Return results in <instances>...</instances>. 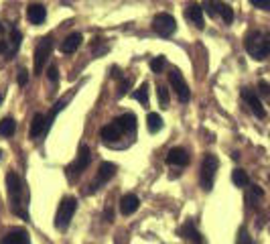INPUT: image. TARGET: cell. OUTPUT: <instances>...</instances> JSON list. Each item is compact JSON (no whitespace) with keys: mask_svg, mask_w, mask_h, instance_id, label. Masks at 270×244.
<instances>
[{"mask_svg":"<svg viewBox=\"0 0 270 244\" xmlns=\"http://www.w3.org/2000/svg\"><path fill=\"white\" fill-rule=\"evenodd\" d=\"M6 189H8V200H10V209L14 211L16 216L21 218H29L27 216V193L25 187L21 183V177L16 175L14 171H10L6 175Z\"/></svg>","mask_w":270,"mask_h":244,"instance_id":"6da1fadb","label":"cell"},{"mask_svg":"<svg viewBox=\"0 0 270 244\" xmlns=\"http://www.w3.org/2000/svg\"><path fill=\"white\" fill-rule=\"evenodd\" d=\"M246 51L254 57V59H258V61H262V59H266L268 55H270V33H260V31H252L250 35L246 37Z\"/></svg>","mask_w":270,"mask_h":244,"instance_id":"7a4b0ae2","label":"cell"},{"mask_svg":"<svg viewBox=\"0 0 270 244\" xmlns=\"http://www.w3.org/2000/svg\"><path fill=\"white\" fill-rule=\"evenodd\" d=\"M75 209H77V200L75 198L67 195V198L61 200V204L57 208V216H55V228L57 230H67V228H69Z\"/></svg>","mask_w":270,"mask_h":244,"instance_id":"3957f363","label":"cell"},{"mask_svg":"<svg viewBox=\"0 0 270 244\" xmlns=\"http://www.w3.org/2000/svg\"><path fill=\"white\" fill-rule=\"evenodd\" d=\"M217 157L215 155H205L203 157V163H201V173H199V181H201V187L205 191H209L213 187V179H215V173H217Z\"/></svg>","mask_w":270,"mask_h":244,"instance_id":"277c9868","label":"cell"},{"mask_svg":"<svg viewBox=\"0 0 270 244\" xmlns=\"http://www.w3.org/2000/svg\"><path fill=\"white\" fill-rule=\"evenodd\" d=\"M51 47H53L51 35L39 39L37 49H35V75H41V73H43V68H45V63H47V57L51 55Z\"/></svg>","mask_w":270,"mask_h":244,"instance_id":"5b68a950","label":"cell"},{"mask_svg":"<svg viewBox=\"0 0 270 244\" xmlns=\"http://www.w3.org/2000/svg\"><path fill=\"white\" fill-rule=\"evenodd\" d=\"M92 163V153L86 144H81L79 146V151H77V157L69 163V167H67V173H69V177H75V175H81L83 171L88 169V165Z\"/></svg>","mask_w":270,"mask_h":244,"instance_id":"8992f818","label":"cell"},{"mask_svg":"<svg viewBox=\"0 0 270 244\" xmlns=\"http://www.w3.org/2000/svg\"><path fill=\"white\" fill-rule=\"evenodd\" d=\"M169 84H171V88L175 90L177 98L181 102H189L191 100V90L187 86V81H185L183 73L179 70H173L171 73H169Z\"/></svg>","mask_w":270,"mask_h":244,"instance_id":"52a82bcc","label":"cell"},{"mask_svg":"<svg viewBox=\"0 0 270 244\" xmlns=\"http://www.w3.org/2000/svg\"><path fill=\"white\" fill-rule=\"evenodd\" d=\"M153 29L159 33L161 37H171L173 33L177 31V21L173 19L171 14L161 12V14H157L153 19Z\"/></svg>","mask_w":270,"mask_h":244,"instance_id":"ba28073f","label":"cell"},{"mask_svg":"<svg viewBox=\"0 0 270 244\" xmlns=\"http://www.w3.org/2000/svg\"><path fill=\"white\" fill-rule=\"evenodd\" d=\"M114 173H116V165L114 163H102L100 165V169H98V177L94 179V181L90 183V187H88V193H94V191H98L100 187H102L104 183H108L110 179L114 177Z\"/></svg>","mask_w":270,"mask_h":244,"instance_id":"9c48e42d","label":"cell"},{"mask_svg":"<svg viewBox=\"0 0 270 244\" xmlns=\"http://www.w3.org/2000/svg\"><path fill=\"white\" fill-rule=\"evenodd\" d=\"M185 16H187V21L193 23L199 31L205 29V19H203V6L197 4V2H189L187 8H185Z\"/></svg>","mask_w":270,"mask_h":244,"instance_id":"30bf717a","label":"cell"},{"mask_svg":"<svg viewBox=\"0 0 270 244\" xmlns=\"http://www.w3.org/2000/svg\"><path fill=\"white\" fill-rule=\"evenodd\" d=\"M242 98H244V100L248 102L250 110L254 112L258 118H264V116H266V110H264V106H262V102H260V98H258V94H256L254 90L244 88V90H242Z\"/></svg>","mask_w":270,"mask_h":244,"instance_id":"8fae6325","label":"cell"},{"mask_svg":"<svg viewBox=\"0 0 270 244\" xmlns=\"http://www.w3.org/2000/svg\"><path fill=\"white\" fill-rule=\"evenodd\" d=\"M167 163L169 165H175V167H185V165H189V155L185 149H181V146H175V149L169 151Z\"/></svg>","mask_w":270,"mask_h":244,"instance_id":"7c38bea8","label":"cell"},{"mask_svg":"<svg viewBox=\"0 0 270 244\" xmlns=\"http://www.w3.org/2000/svg\"><path fill=\"white\" fill-rule=\"evenodd\" d=\"M2 244H31V238L25 228H14L2 238Z\"/></svg>","mask_w":270,"mask_h":244,"instance_id":"4fadbf2b","label":"cell"},{"mask_svg":"<svg viewBox=\"0 0 270 244\" xmlns=\"http://www.w3.org/2000/svg\"><path fill=\"white\" fill-rule=\"evenodd\" d=\"M122 126L118 124V120H114V122H110V124H106L102 130H100V135H102V139L106 140V142H112V140H118L122 137Z\"/></svg>","mask_w":270,"mask_h":244,"instance_id":"5bb4252c","label":"cell"},{"mask_svg":"<svg viewBox=\"0 0 270 244\" xmlns=\"http://www.w3.org/2000/svg\"><path fill=\"white\" fill-rule=\"evenodd\" d=\"M47 16V10L43 4H29L27 6V19L31 25H41Z\"/></svg>","mask_w":270,"mask_h":244,"instance_id":"9a60e30c","label":"cell"},{"mask_svg":"<svg viewBox=\"0 0 270 244\" xmlns=\"http://www.w3.org/2000/svg\"><path fill=\"white\" fill-rule=\"evenodd\" d=\"M138 206H140V200L134 193H128V195H124V198L120 200V211L124 216H132L134 211L138 209Z\"/></svg>","mask_w":270,"mask_h":244,"instance_id":"2e32d148","label":"cell"},{"mask_svg":"<svg viewBox=\"0 0 270 244\" xmlns=\"http://www.w3.org/2000/svg\"><path fill=\"white\" fill-rule=\"evenodd\" d=\"M81 33H71V35L69 37H67V39H63V43H61V53H67V55H69V53H75L77 51V49H79V45H81Z\"/></svg>","mask_w":270,"mask_h":244,"instance_id":"e0dca14e","label":"cell"},{"mask_svg":"<svg viewBox=\"0 0 270 244\" xmlns=\"http://www.w3.org/2000/svg\"><path fill=\"white\" fill-rule=\"evenodd\" d=\"M181 236L187 238V240H191L193 244H201V242H203V238H201L199 230L193 226V222H185V224L181 226Z\"/></svg>","mask_w":270,"mask_h":244,"instance_id":"ac0fdd59","label":"cell"},{"mask_svg":"<svg viewBox=\"0 0 270 244\" xmlns=\"http://www.w3.org/2000/svg\"><path fill=\"white\" fill-rule=\"evenodd\" d=\"M41 135H45V116L37 112L35 116H33V122H31V128H29V137L37 139Z\"/></svg>","mask_w":270,"mask_h":244,"instance_id":"d6986e66","label":"cell"},{"mask_svg":"<svg viewBox=\"0 0 270 244\" xmlns=\"http://www.w3.org/2000/svg\"><path fill=\"white\" fill-rule=\"evenodd\" d=\"M146 126H148V133H159V130L163 128V118H161V114L157 112H150L148 116H146Z\"/></svg>","mask_w":270,"mask_h":244,"instance_id":"ffe728a7","label":"cell"},{"mask_svg":"<svg viewBox=\"0 0 270 244\" xmlns=\"http://www.w3.org/2000/svg\"><path fill=\"white\" fill-rule=\"evenodd\" d=\"M116 120H118V124H120V126H122V130H124V133H128V130H130V133H132V130H134V128H136V116H134V114H132V112L124 114V116H120V118H116Z\"/></svg>","mask_w":270,"mask_h":244,"instance_id":"44dd1931","label":"cell"},{"mask_svg":"<svg viewBox=\"0 0 270 244\" xmlns=\"http://www.w3.org/2000/svg\"><path fill=\"white\" fill-rule=\"evenodd\" d=\"M232 181H234L236 187H246L250 179H248V173L244 169H234L232 171Z\"/></svg>","mask_w":270,"mask_h":244,"instance_id":"7402d4cb","label":"cell"},{"mask_svg":"<svg viewBox=\"0 0 270 244\" xmlns=\"http://www.w3.org/2000/svg\"><path fill=\"white\" fill-rule=\"evenodd\" d=\"M262 195H264V191H262L258 185H250V187H248V195H246V202H248L250 206H256Z\"/></svg>","mask_w":270,"mask_h":244,"instance_id":"603a6c76","label":"cell"},{"mask_svg":"<svg viewBox=\"0 0 270 244\" xmlns=\"http://www.w3.org/2000/svg\"><path fill=\"white\" fill-rule=\"evenodd\" d=\"M14 130H16V122L10 116L4 118V120H0V135H2V137H12Z\"/></svg>","mask_w":270,"mask_h":244,"instance_id":"cb8c5ba5","label":"cell"},{"mask_svg":"<svg viewBox=\"0 0 270 244\" xmlns=\"http://www.w3.org/2000/svg\"><path fill=\"white\" fill-rule=\"evenodd\" d=\"M219 8H222V2H219V0H203V12H207L209 16H217Z\"/></svg>","mask_w":270,"mask_h":244,"instance_id":"d4e9b609","label":"cell"},{"mask_svg":"<svg viewBox=\"0 0 270 244\" xmlns=\"http://www.w3.org/2000/svg\"><path fill=\"white\" fill-rule=\"evenodd\" d=\"M134 100H136V102H140L142 106H148V86L146 84H142L138 90H134Z\"/></svg>","mask_w":270,"mask_h":244,"instance_id":"484cf974","label":"cell"},{"mask_svg":"<svg viewBox=\"0 0 270 244\" xmlns=\"http://www.w3.org/2000/svg\"><path fill=\"white\" fill-rule=\"evenodd\" d=\"M21 41H23V33H21V31H16V29H12V33H10L12 53L8 55V59H10V57H14V53H16V51H19V47H21Z\"/></svg>","mask_w":270,"mask_h":244,"instance_id":"4316f807","label":"cell"},{"mask_svg":"<svg viewBox=\"0 0 270 244\" xmlns=\"http://www.w3.org/2000/svg\"><path fill=\"white\" fill-rule=\"evenodd\" d=\"M157 96H159V104H161V108H169V102H171V98H169V90H167L163 84L157 86Z\"/></svg>","mask_w":270,"mask_h":244,"instance_id":"83f0119b","label":"cell"},{"mask_svg":"<svg viewBox=\"0 0 270 244\" xmlns=\"http://www.w3.org/2000/svg\"><path fill=\"white\" fill-rule=\"evenodd\" d=\"M165 68H167V57H163V55H159V57H155L153 61H150V70H153L155 73H161Z\"/></svg>","mask_w":270,"mask_h":244,"instance_id":"f1b7e54d","label":"cell"},{"mask_svg":"<svg viewBox=\"0 0 270 244\" xmlns=\"http://www.w3.org/2000/svg\"><path fill=\"white\" fill-rule=\"evenodd\" d=\"M219 16L224 19L226 25H230V23L234 21V10H232V6H228V4L222 2V8H219Z\"/></svg>","mask_w":270,"mask_h":244,"instance_id":"f546056e","label":"cell"},{"mask_svg":"<svg viewBox=\"0 0 270 244\" xmlns=\"http://www.w3.org/2000/svg\"><path fill=\"white\" fill-rule=\"evenodd\" d=\"M47 77H49V81H51V86L55 88V86H57V79H59L57 65H49V70H47Z\"/></svg>","mask_w":270,"mask_h":244,"instance_id":"4dcf8cb0","label":"cell"},{"mask_svg":"<svg viewBox=\"0 0 270 244\" xmlns=\"http://www.w3.org/2000/svg\"><path fill=\"white\" fill-rule=\"evenodd\" d=\"M130 84H132V77H122V79H120V86H118V98H122V96L128 92Z\"/></svg>","mask_w":270,"mask_h":244,"instance_id":"1f68e13d","label":"cell"},{"mask_svg":"<svg viewBox=\"0 0 270 244\" xmlns=\"http://www.w3.org/2000/svg\"><path fill=\"white\" fill-rule=\"evenodd\" d=\"M236 244H254V242H252V238H250V234L244 230V228H242V230L238 232V240H236Z\"/></svg>","mask_w":270,"mask_h":244,"instance_id":"d6a6232c","label":"cell"},{"mask_svg":"<svg viewBox=\"0 0 270 244\" xmlns=\"http://www.w3.org/2000/svg\"><path fill=\"white\" fill-rule=\"evenodd\" d=\"M250 4H254L256 8L262 10H270V0H250Z\"/></svg>","mask_w":270,"mask_h":244,"instance_id":"836d02e7","label":"cell"},{"mask_svg":"<svg viewBox=\"0 0 270 244\" xmlns=\"http://www.w3.org/2000/svg\"><path fill=\"white\" fill-rule=\"evenodd\" d=\"M27 81H29V71H27V70H21V71H19V84H21V86H27Z\"/></svg>","mask_w":270,"mask_h":244,"instance_id":"e575fe53","label":"cell"},{"mask_svg":"<svg viewBox=\"0 0 270 244\" xmlns=\"http://www.w3.org/2000/svg\"><path fill=\"white\" fill-rule=\"evenodd\" d=\"M258 88H260V94H264V96H270V86L266 84V81H260V84H258Z\"/></svg>","mask_w":270,"mask_h":244,"instance_id":"d590c367","label":"cell"},{"mask_svg":"<svg viewBox=\"0 0 270 244\" xmlns=\"http://www.w3.org/2000/svg\"><path fill=\"white\" fill-rule=\"evenodd\" d=\"M106 220H108V222H112V220H114V209H112L110 206L106 208Z\"/></svg>","mask_w":270,"mask_h":244,"instance_id":"8d00e7d4","label":"cell"},{"mask_svg":"<svg viewBox=\"0 0 270 244\" xmlns=\"http://www.w3.org/2000/svg\"><path fill=\"white\" fill-rule=\"evenodd\" d=\"M110 73H112V77H116V79H122L120 70H118V68H112V70H110Z\"/></svg>","mask_w":270,"mask_h":244,"instance_id":"74e56055","label":"cell"},{"mask_svg":"<svg viewBox=\"0 0 270 244\" xmlns=\"http://www.w3.org/2000/svg\"><path fill=\"white\" fill-rule=\"evenodd\" d=\"M0 53H6V43L0 41Z\"/></svg>","mask_w":270,"mask_h":244,"instance_id":"f35d334b","label":"cell"},{"mask_svg":"<svg viewBox=\"0 0 270 244\" xmlns=\"http://www.w3.org/2000/svg\"><path fill=\"white\" fill-rule=\"evenodd\" d=\"M2 33H4V25H2V23H0V35H2Z\"/></svg>","mask_w":270,"mask_h":244,"instance_id":"ab89813d","label":"cell"},{"mask_svg":"<svg viewBox=\"0 0 270 244\" xmlns=\"http://www.w3.org/2000/svg\"><path fill=\"white\" fill-rule=\"evenodd\" d=\"M0 159H2V151H0Z\"/></svg>","mask_w":270,"mask_h":244,"instance_id":"60d3db41","label":"cell"},{"mask_svg":"<svg viewBox=\"0 0 270 244\" xmlns=\"http://www.w3.org/2000/svg\"><path fill=\"white\" fill-rule=\"evenodd\" d=\"M0 102H2V98H0Z\"/></svg>","mask_w":270,"mask_h":244,"instance_id":"b9f144b4","label":"cell"}]
</instances>
